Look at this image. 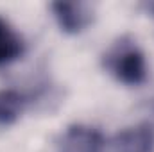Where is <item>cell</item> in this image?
<instances>
[{"mask_svg":"<svg viewBox=\"0 0 154 152\" xmlns=\"http://www.w3.org/2000/svg\"><path fill=\"white\" fill-rule=\"evenodd\" d=\"M104 68L125 86H140L147 79V61L142 48L129 36L118 38L104 54Z\"/></svg>","mask_w":154,"mask_h":152,"instance_id":"6da1fadb","label":"cell"},{"mask_svg":"<svg viewBox=\"0 0 154 152\" xmlns=\"http://www.w3.org/2000/svg\"><path fill=\"white\" fill-rule=\"evenodd\" d=\"M147 7H149V11H151V13H152V16H154V4H149V5H147Z\"/></svg>","mask_w":154,"mask_h":152,"instance_id":"52a82bcc","label":"cell"},{"mask_svg":"<svg viewBox=\"0 0 154 152\" xmlns=\"http://www.w3.org/2000/svg\"><path fill=\"white\" fill-rule=\"evenodd\" d=\"M52 16L65 34L84 32L95 18V9L88 2H52Z\"/></svg>","mask_w":154,"mask_h":152,"instance_id":"7a4b0ae2","label":"cell"},{"mask_svg":"<svg viewBox=\"0 0 154 152\" xmlns=\"http://www.w3.org/2000/svg\"><path fill=\"white\" fill-rule=\"evenodd\" d=\"M104 134L97 127L84 123L68 125L56 145V152H104Z\"/></svg>","mask_w":154,"mask_h":152,"instance_id":"3957f363","label":"cell"},{"mask_svg":"<svg viewBox=\"0 0 154 152\" xmlns=\"http://www.w3.org/2000/svg\"><path fill=\"white\" fill-rule=\"evenodd\" d=\"M23 39L14 27L0 16V66L16 61L23 54Z\"/></svg>","mask_w":154,"mask_h":152,"instance_id":"5b68a950","label":"cell"},{"mask_svg":"<svg viewBox=\"0 0 154 152\" xmlns=\"http://www.w3.org/2000/svg\"><path fill=\"white\" fill-rule=\"evenodd\" d=\"M113 152H154V129L138 123L120 131L113 140Z\"/></svg>","mask_w":154,"mask_h":152,"instance_id":"277c9868","label":"cell"},{"mask_svg":"<svg viewBox=\"0 0 154 152\" xmlns=\"http://www.w3.org/2000/svg\"><path fill=\"white\" fill-rule=\"evenodd\" d=\"M25 99L16 90H0V127L13 125L23 113Z\"/></svg>","mask_w":154,"mask_h":152,"instance_id":"8992f818","label":"cell"}]
</instances>
